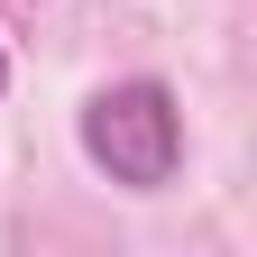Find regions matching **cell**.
Returning <instances> with one entry per match:
<instances>
[{"label": "cell", "mask_w": 257, "mask_h": 257, "mask_svg": "<svg viewBox=\"0 0 257 257\" xmlns=\"http://www.w3.org/2000/svg\"><path fill=\"white\" fill-rule=\"evenodd\" d=\"M83 156H92L110 184H128V193L175 184V166H184L175 92H166V83H110V92H92V110H83Z\"/></svg>", "instance_id": "6da1fadb"}, {"label": "cell", "mask_w": 257, "mask_h": 257, "mask_svg": "<svg viewBox=\"0 0 257 257\" xmlns=\"http://www.w3.org/2000/svg\"><path fill=\"white\" fill-rule=\"evenodd\" d=\"M0 83H10V55H0Z\"/></svg>", "instance_id": "7a4b0ae2"}]
</instances>
